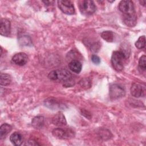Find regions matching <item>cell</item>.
<instances>
[{"label": "cell", "instance_id": "obj_6", "mask_svg": "<svg viewBox=\"0 0 146 146\" xmlns=\"http://www.w3.org/2000/svg\"><path fill=\"white\" fill-rule=\"evenodd\" d=\"M58 5L59 9L64 14L71 15L75 13V8L70 1H58Z\"/></svg>", "mask_w": 146, "mask_h": 146}, {"label": "cell", "instance_id": "obj_17", "mask_svg": "<svg viewBox=\"0 0 146 146\" xmlns=\"http://www.w3.org/2000/svg\"><path fill=\"white\" fill-rule=\"evenodd\" d=\"M0 79V84L1 86H8L11 82V76L9 74L5 73H1Z\"/></svg>", "mask_w": 146, "mask_h": 146}, {"label": "cell", "instance_id": "obj_19", "mask_svg": "<svg viewBox=\"0 0 146 146\" xmlns=\"http://www.w3.org/2000/svg\"><path fill=\"white\" fill-rule=\"evenodd\" d=\"M19 42L21 45L27 46L31 44V40L29 36L23 35V36H19Z\"/></svg>", "mask_w": 146, "mask_h": 146}, {"label": "cell", "instance_id": "obj_7", "mask_svg": "<svg viewBox=\"0 0 146 146\" xmlns=\"http://www.w3.org/2000/svg\"><path fill=\"white\" fill-rule=\"evenodd\" d=\"M145 88L141 86V84L134 83L132 84L131 87V94L135 98H139L144 95Z\"/></svg>", "mask_w": 146, "mask_h": 146}, {"label": "cell", "instance_id": "obj_11", "mask_svg": "<svg viewBox=\"0 0 146 146\" xmlns=\"http://www.w3.org/2000/svg\"><path fill=\"white\" fill-rule=\"evenodd\" d=\"M10 140L13 144L18 146L23 142V136L19 132H15L10 135Z\"/></svg>", "mask_w": 146, "mask_h": 146}, {"label": "cell", "instance_id": "obj_24", "mask_svg": "<svg viewBox=\"0 0 146 146\" xmlns=\"http://www.w3.org/2000/svg\"><path fill=\"white\" fill-rule=\"evenodd\" d=\"M43 2H44L45 4H47V5H51V3H53L54 1H43Z\"/></svg>", "mask_w": 146, "mask_h": 146}, {"label": "cell", "instance_id": "obj_1", "mask_svg": "<svg viewBox=\"0 0 146 146\" xmlns=\"http://www.w3.org/2000/svg\"><path fill=\"white\" fill-rule=\"evenodd\" d=\"M119 9L123 14L124 23L129 27L135 26L136 24L137 16L133 2L129 0L120 1L119 4Z\"/></svg>", "mask_w": 146, "mask_h": 146}, {"label": "cell", "instance_id": "obj_5", "mask_svg": "<svg viewBox=\"0 0 146 146\" xmlns=\"http://www.w3.org/2000/svg\"><path fill=\"white\" fill-rule=\"evenodd\" d=\"M109 94L111 99L116 100L124 97L125 95V91L122 86L117 84H112L110 87Z\"/></svg>", "mask_w": 146, "mask_h": 146}, {"label": "cell", "instance_id": "obj_18", "mask_svg": "<svg viewBox=\"0 0 146 146\" xmlns=\"http://www.w3.org/2000/svg\"><path fill=\"white\" fill-rule=\"evenodd\" d=\"M102 38L108 42H112L114 39V35L111 31H104L101 34Z\"/></svg>", "mask_w": 146, "mask_h": 146}, {"label": "cell", "instance_id": "obj_3", "mask_svg": "<svg viewBox=\"0 0 146 146\" xmlns=\"http://www.w3.org/2000/svg\"><path fill=\"white\" fill-rule=\"evenodd\" d=\"M71 72L66 69H58L51 71L48 78L52 80H58L61 82H67L71 78Z\"/></svg>", "mask_w": 146, "mask_h": 146}, {"label": "cell", "instance_id": "obj_25", "mask_svg": "<svg viewBox=\"0 0 146 146\" xmlns=\"http://www.w3.org/2000/svg\"><path fill=\"white\" fill-rule=\"evenodd\" d=\"M139 2H140V3L141 4V5H142L143 6H145V1H139Z\"/></svg>", "mask_w": 146, "mask_h": 146}, {"label": "cell", "instance_id": "obj_15", "mask_svg": "<svg viewBox=\"0 0 146 146\" xmlns=\"http://www.w3.org/2000/svg\"><path fill=\"white\" fill-rule=\"evenodd\" d=\"M53 123L56 125H63L66 124V120L62 112H58L53 118Z\"/></svg>", "mask_w": 146, "mask_h": 146}, {"label": "cell", "instance_id": "obj_22", "mask_svg": "<svg viewBox=\"0 0 146 146\" xmlns=\"http://www.w3.org/2000/svg\"><path fill=\"white\" fill-rule=\"evenodd\" d=\"M91 60L95 64H99L100 63V59L96 55H92L91 56Z\"/></svg>", "mask_w": 146, "mask_h": 146}, {"label": "cell", "instance_id": "obj_13", "mask_svg": "<svg viewBox=\"0 0 146 146\" xmlns=\"http://www.w3.org/2000/svg\"><path fill=\"white\" fill-rule=\"evenodd\" d=\"M69 68L74 72L79 73L82 70V63L78 60H72L68 64Z\"/></svg>", "mask_w": 146, "mask_h": 146}, {"label": "cell", "instance_id": "obj_2", "mask_svg": "<svg viewBox=\"0 0 146 146\" xmlns=\"http://www.w3.org/2000/svg\"><path fill=\"white\" fill-rule=\"evenodd\" d=\"M126 60L125 54L121 51H113L111 56V63L113 68L117 71H121Z\"/></svg>", "mask_w": 146, "mask_h": 146}, {"label": "cell", "instance_id": "obj_20", "mask_svg": "<svg viewBox=\"0 0 146 146\" xmlns=\"http://www.w3.org/2000/svg\"><path fill=\"white\" fill-rule=\"evenodd\" d=\"M145 46V37L144 35L140 36L135 42V46L139 49H142Z\"/></svg>", "mask_w": 146, "mask_h": 146}, {"label": "cell", "instance_id": "obj_9", "mask_svg": "<svg viewBox=\"0 0 146 146\" xmlns=\"http://www.w3.org/2000/svg\"><path fill=\"white\" fill-rule=\"evenodd\" d=\"M11 31V23L10 22L6 19L2 18L1 20V28L0 34L3 36H8Z\"/></svg>", "mask_w": 146, "mask_h": 146}, {"label": "cell", "instance_id": "obj_23", "mask_svg": "<svg viewBox=\"0 0 146 146\" xmlns=\"http://www.w3.org/2000/svg\"><path fill=\"white\" fill-rule=\"evenodd\" d=\"M27 145H39V144H38L35 141L33 140H29L27 143H26Z\"/></svg>", "mask_w": 146, "mask_h": 146}, {"label": "cell", "instance_id": "obj_21", "mask_svg": "<svg viewBox=\"0 0 146 146\" xmlns=\"http://www.w3.org/2000/svg\"><path fill=\"white\" fill-rule=\"evenodd\" d=\"M139 68L145 71L146 68V57L145 55H143L141 56L139 60Z\"/></svg>", "mask_w": 146, "mask_h": 146}, {"label": "cell", "instance_id": "obj_14", "mask_svg": "<svg viewBox=\"0 0 146 146\" xmlns=\"http://www.w3.org/2000/svg\"><path fill=\"white\" fill-rule=\"evenodd\" d=\"M32 126L36 129H40L44 125V117L42 116H38L33 118L31 121Z\"/></svg>", "mask_w": 146, "mask_h": 146}, {"label": "cell", "instance_id": "obj_12", "mask_svg": "<svg viewBox=\"0 0 146 146\" xmlns=\"http://www.w3.org/2000/svg\"><path fill=\"white\" fill-rule=\"evenodd\" d=\"M52 135L58 139H67L70 136V133L60 128H57L52 131Z\"/></svg>", "mask_w": 146, "mask_h": 146}, {"label": "cell", "instance_id": "obj_16", "mask_svg": "<svg viewBox=\"0 0 146 146\" xmlns=\"http://www.w3.org/2000/svg\"><path fill=\"white\" fill-rule=\"evenodd\" d=\"M12 129V127L10 125L4 123L2 125H1L0 127V137L1 139L5 137V136L11 131Z\"/></svg>", "mask_w": 146, "mask_h": 146}, {"label": "cell", "instance_id": "obj_4", "mask_svg": "<svg viewBox=\"0 0 146 146\" xmlns=\"http://www.w3.org/2000/svg\"><path fill=\"white\" fill-rule=\"evenodd\" d=\"M79 7L80 12L83 14L90 15L96 11V6L92 1L82 0L79 1Z\"/></svg>", "mask_w": 146, "mask_h": 146}, {"label": "cell", "instance_id": "obj_8", "mask_svg": "<svg viewBox=\"0 0 146 146\" xmlns=\"http://www.w3.org/2000/svg\"><path fill=\"white\" fill-rule=\"evenodd\" d=\"M13 62L17 65L22 66L26 64L28 60V56L24 52L15 54L12 58Z\"/></svg>", "mask_w": 146, "mask_h": 146}, {"label": "cell", "instance_id": "obj_10", "mask_svg": "<svg viewBox=\"0 0 146 146\" xmlns=\"http://www.w3.org/2000/svg\"><path fill=\"white\" fill-rule=\"evenodd\" d=\"M44 103L46 107L52 110H56L61 108L63 104H62L59 102L54 98H48L44 100Z\"/></svg>", "mask_w": 146, "mask_h": 146}]
</instances>
